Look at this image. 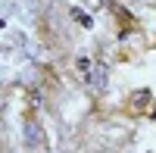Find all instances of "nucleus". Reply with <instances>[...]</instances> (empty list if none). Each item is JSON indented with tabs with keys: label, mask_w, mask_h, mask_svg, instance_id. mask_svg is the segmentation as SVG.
Segmentation results:
<instances>
[{
	"label": "nucleus",
	"mask_w": 156,
	"mask_h": 153,
	"mask_svg": "<svg viewBox=\"0 0 156 153\" xmlns=\"http://www.w3.org/2000/svg\"><path fill=\"white\" fill-rule=\"evenodd\" d=\"M106 75H109V69H106V62H94V69H90V75H87V81H90V87H97V91H103L106 87Z\"/></svg>",
	"instance_id": "nucleus-1"
},
{
	"label": "nucleus",
	"mask_w": 156,
	"mask_h": 153,
	"mask_svg": "<svg viewBox=\"0 0 156 153\" xmlns=\"http://www.w3.org/2000/svg\"><path fill=\"white\" fill-rule=\"evenodd\" d=\"M25 144H28L31 150L44 147V134H41V125H37V122H28V125H25Z\"/></svg>",
	"instance_id": "nucleus-2"
}]
</instances>
